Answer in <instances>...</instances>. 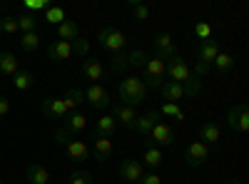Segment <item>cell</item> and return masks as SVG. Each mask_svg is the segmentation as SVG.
I'll return each instance as SVG.
<instances>
[{
	"label": "cell",
	"instance_id": "obj_25",
	"mask_svg": "<svg viewBox=\"0 0 249 184\" xmlns=\"http://www.w3.org/2000/svg\"><path fill=\"white\" fill-rule=\"evenodd\" d=\"M33 85H35V75H33V72H28V70H18V72L13 75V87H15V90L25 92V90H30Z\"/></svg>",
	"mask_w": 249,
	"mask_h": 184
},
{
	"label": "cell",
	"instance_id": "obj_21",
	"mask_svg": "<svg viewBox=\"0 0 249 184\" xmlns=\"http://www.w3.org/2000/svg\"><path fill=\"white\" fill-rule=\"evenodd\" d=\"M25 177H28V182L30 184H50V169L48 167H43V165H30L28 169H25Z\"/></svg>",
	"mask_w": 249,
	"mask_h": 184
},
{
	"label": "cell",
	"instance_id": "obj_31",
	"mask_svg": "<svg viewBox=\"0 0 249 184\" xmlns=\"http://www.w3.org/2000/svg\"><path fill=\"white\" fill-rule=\"evenodd\" d=\"M37 23H40V17H37V15H33V13H23V15L18 17V30H20V33H35Z\"/></svg>",
	"mask_w": 249,
	"mask_h": 184
},
{
	"label": "cell",
	"instance_id": "obj_23",
	"mask_svg": "<svg viewBox=\"0 0 249 184\" xmlns=\"http://www.w3.org/2000/svg\"><path fill=\"white\" fill-rule=\"evenodd\" d=\"M60 100L65 102L68 112H75L77 107H82V105H85V92H82V90H77V87H72V90H68L65 95H62Z\"/></svg>",
	"mask_w": 249,
	"mask_h": 184
},
{
	"label": "cell",
	"instance_id": "obj_2",
	"mask_svg": "<svg viewBox=\"0 0 249 184\" xmlns=\"http://www.w3.org/2000/svg\"><path fill=\"white\" fill-rule=\"evenodd\" d=\"M164 77H167V63L164 60H160V57H147V63H144V67H142V85H144V90H155V87H162V83H164Z\"/></svg>",
	"mask_w": 249,
	"mask_h": 184
},
{
	"label": "cell",
	"instance_id": "obj_5",
	"mask_svg": "<svg viewBox=\"0 0 249 184\" xmlns=\"http://www.w3.org/2000/svg\"><path fill=\"white\" fill-rule=\"evenodd\" d=\"M224 122H227V127H230L232 132H247L249 130V107L244 105V102L230 107Z\"/></svg>",
	"mask_w": 249,
	"mask_h": 184
},
{
	"label": "cell",
	"instance_id": "obj_44",
	"mask_svg": "<svg viewBox=\"0 0 249 184\" xmlns=\"http://www.w3.org/2000/svg\"><path fill=\"white\" fill-rule=\"evenodd\" d=\"M137 184H162V177L157 172H150V174H142Z\"/></svg>",
	"mask_w": 249,
	"mask_h": 184
},
{
	"label": "cell",
	"instance_id": "obj_3",
	"mask_svg": "<svg viewBox=\"0 0 249 184\" xmlns=\"http://www.w3.org/2000/svg\"><path fill=\"white\" fill-rule=\"evenodd\" d=\"M97 43H100V48H105L107 52H122L124 50V45H127V35H124L122 30H117V28H112V25H107V28H102L100 33H97Z\"/></svg>",
	"mask_w": 249,
	"mask_h": 184
},
{
	"label": "cell",
	"instance_id": "obj_49",
	"mask_svg": "<svg viewBox=\"0 0 249 184\" xmlns=\"http://www.w3.org/2000/svg\"><path fill=\"white\" fill-rule=\"evenodd\" d=\"M0 184H3V182H0Z\"/></svg>",
	"mask_w": 249,
	"mask_h": 184
},
{
	"label": "cell",
	"instance_id": "obj_13",
	"mask_svg": "<svg viewBox=\"0 0 249 184\" xmlns=\"http://www.w3.org/2000/svg\"><path fill=\"white\" fill-rule=\"evenodd\" d=\"M112 152H115L112 139H110V137H97V134H95V142H92L90 157H95L97 162H107V159H112Z\"/></svg>",
	"mask_w": 249,
	"mask_h": 184
},
{
	"label": "cell",
	"instance_id": "obj_33",
	"mask_svg": "<svg viewBox=\"0 0 249 184\" xmlns=\"http://www.w3.org/2000/svg\"><path fill=\"white\" fill-rule=\"evenodd\" d=\"M212 65H214L217 72H230V70L234 67V57H232L230 52H219V55L214 57V63H212Z\"/></svg>",
	"mask_w": 249,
	"mask_h": 184
},
{
	"label": "cell",
	"instance_id": "obj_46",
	"mask_svg": "<svg viewBox=\"0 0 249 184\" xmlns=\"http://www.w3.org/2000/svg\"><path fill=\"white\" fill-rule=\"evenodd\" d=\"M10 112V100L5 95H0V117H5Z\"/></svg>",
	"mask_w": 249,
	"mask_h": 184
},
{
	"label": "cell",
	"instance_id": "obj_43",
	"mask_svg": "<svg viewBox=\"0 0 249 184\" xmlns=\"http://www.w3.org/2000/svg\"><path fill=\"white\" fill-rule=\"evenodd\" d=\"M70 139H72V134H70V132H68L65 127H60V130L55 132V142H57V145H62V147H65Z\"/></svg>",
	"mask_w": 249,
	"mask_h": 184
},
{
	"label": "cell",
	"instance_id": "obj_18",
	"mask_svg": "<svg viewBox=\"0 0 249 184\" xmlns=\"http://www.w3.org/2000/svg\"><path fill=\"white\" fill-rule=\"evenodd\" d=\"M65 122V130L72 134V137H77L80 132H85V127H88V117L82 115L80 110H75V112H68V117L62 119Z\"/></svg>",
	"mask_w": 249,
	"mask_h": 184
},
{
	"label": "cell",
	"instance_id": "obj_22",
	"mask_svg": "<svg viewBox=\"0 0 249 184\" xmlns=\"http://www.w3.org/2000/svg\"><path fill=\"white\" fill-rule=\"evenodd\" d=\"M199 142H204V145H217L219 142V137H222V132H219V127L214 125V122H204V125H199Z\"/></svg>",
	"mask_w": 249,
	"mask_h": 184
},
{
	"label": "cell",
	"instance_id": "obj_29",
	"mask_svg": "<svg viewBox=\"0 0 249 184\" xmlns=\"http://www.w3.org/2000/svg\"><path fill=\"white\" fill-rule=\"evenodd\" d=\"M43 20H45L48 25H62V23L68 20V13L62 10V8H57V5H50V8L45 10Z\"/></svg>",
	"mask_w": 249,
	"mask_h": 184
},
{
	"label": "cell",
	"instance_id": "obj_34",
	"mask_svg": "<svg viewBox=\"0 0 249 184\" xmlns=\"http://www.w3.org/2000/svg\"><path fill=\"white\" fill-rule=\"evenodd\" d=\"M37 45H40V35H37V30H35V33H23V37H20V48H23L25 52H35Z\"/></svg>",
	"mask_w": 249,
	"mask_h": 184
},
{
	"label": "cell",
	"instance_id": "obj_6",
	"mask_svg": "<svg viewBox=\"0 0 249 184\" xmlns=\"http://www.w3.org/2000/svg\"><path fill=\"white\" fill-rule=\"evenodd\" d=\"M167 77L172 80V83H177V85H184L187 80L192 77V67L187 65V60H184V57L175 55V57L167 60Z\"/></svg>",
	"mask_w": 249,
	"mask_h": 184
},
{
	"label": "cell",
	"instance_id": "obj_30",
	"mask_svg": "<svg viewBox=\"0 0 249 184\" xmlns=\"http://www.w3.org/2000/svg\"><path fill=\"white\" fill-rule=\"evenodd\" d=\"M144 165H147V167H160L162 165V162H164V157H162V152H160V147H155V145H150V142H147V150H144Z\"/></svg>",
	"mask_w": 249,
	"mask_h": 184
},
{
	"label": "cell",
	"instance_id": "obj_38",
	"mask_svg": "<svg viewBox=\"0 0 249 184\" xmlns=\"http://www.w3.org/2000/svg\"><path fill=\"white\" fill-rule=\"evenodd\" d=\"M195 37L199 40V43H202V40H210V37H212V28H210V23H207V20H199V23L195 25Z\"/></svg>",
	"mask_w": 249,
	"mask_h": 184
},
{
	"label": "cell",
	"instance_id": "obj_35",
	"mask_svg": "<svg viewBox=\"0 0 249 184\" xmlns=\"http://www.w3.org/2000/svg\"><path fill=\"white\" fill-rule=\"evenodd\" d=\"M127 63H130V67L142 70V67H144V63H147V52H144L142 48H135V50L127 55Z\"/></svg>",
	"mask_w": 249,
	"mask_h": 184
},
{
	"label": "cell",
	"instance_id": "obj_15",
	"mask_svg": "<svg viewBox=\"0 0 249 184\" xmlns=\"http://www.w3.org/2000/svg\"><path fill=\"white\" fill-rule=\"evenodd\" d=\"M48 57L53 63H65V60L72 57V45L65 43V40H53L48 45Z\"/></svg>",
	"mask_w": 249,
	"mask_h": 184
},
{
	"label": "cell",
	"instance_id": "obj_17",
	"mask_svg": "<svg viewBox=\"0 0 249 184\" xmlns=\"http://www.w3.org/2000/svg\"><path fill=\"white\" fill-rule=\"evenodd\" d=\"M65 152H68V157L72 162H88L90 159V147L82 139H77V137H72L68 145H65Z\"/></svg>",
	"mask_w": 249,
	"mask_h": 184
},
{
	"label": "cell",
	"instance_id": "obj_7",
	"mask_svg": "<svg viewBox=\"0 0 249 184\" xmlns=\"http://www.w3.org/2000/svg\"><path fill=\"white\" fill-rule=\"evenodd\" d=\"M82 92H85V102H88L92 110H107L110 102H112V95L102 87L100 83L97 85H90L88 90H82Z\"/></svg>",
	"mask_w": 249,
	"mask_h": 184
},
{
	"label": "cell",
	"instance_id": "obj_10",
	"mask_svg": "<svg viewBox=\"0 0 249 184\" xmlns=\"http://www.w3.org/2000/svg\"><path fill=\"white\" fill-rule=\"evenodd\" d=\"M150 145H155V147H167V145H172L175 142V130L170 127V125H164V122H157V125L152 127V132H150Z\"/></svg>",
	"mask_w": 249,
	"mask_h": 184
},
{
	"label": "cell",
	"instance_id": "obj_41",
	"mask_svg": "<svg viewBox=\"0 0 249 184\" xmlns=\"http://www.w3.org/2000/svg\"><path fill=\"white\" fill-rule=\"evenodd\" d=\"M68 184H92V174L90 172H72L68 177Z\"/></svg>",
	"mask_w": 249,
	"mask_h": 184
},
{
	"label": "cell",
	"instance_id": "obj_36",
	"mask_svg": "<svg viewBox=\"0 0 249 184\" xmlns=\"http://www.w3.org/2000/svg\"><path fill=\"white\" fill-rule=\"evenodd\" d=\"M72 55H77V57H88V52H90V40H85V37H75L72 40Z\"/></svg>",
	"mask_w": 249,
	"mask_h": 184
},
{
	"label": "cell",
	"instance_id": "obj_26",
	"mask_svg": "<svg viewBox=\"0 0 249 184\" xmlns=\"http://www.w3.org/2000/svg\"><path fill=\"white\" fill-rule=\"evenodd\" d=\"M77 35H80V30H77V23H75V20H65L62 25H57V40L72 43Z\"/></svg>",
	"mask_w": 249,
	"mask_h": 184
},
{
	"label": "cell",
	"instance_id": "obj_1",
	"mask_svg": "<svg viewBox=\"0 0 249 184\" xmlns=\"http://www.w3.org/2000/svg\"><path fill=\"white\" fill-rule=\"evenodd\" d=\"M117 95L122 100V105H130V107H137L144 102L147 97V90H144L142 80L140 77H132V75H124L117 85Z\"/></svg>",
	"mask_w": 249,
	"mask_h": 184
},
{
	"label": "cell",
	"instance_id": "obj_42",
	"mask_svg": "<svg viewBox=\"0 0 249 184\" xmlns=\"http://www.w3.org/2000/svg\"><path fill=\"white\" fill-rule=\"evenodd\" d=\"M0 23H3V35H15V33H20V30H18V17H13V15L3 17Z\"/></svg>",
	"mask_w": 249,
	"mask_h": 184
},
{
	"label": "cell",
	"instance_id": "obj_39",
	"mask_svg": "<svg viewBox=\"0 0 249 184\" xmlns=\"http://www.w3.org/2000/svg\"><path fill=\"white\" fill-rule=\"evenodd\" d=\"M50 8V3L48 0H25V13H33V15H37L40 10H48Z\"/></svg>",
	"mask_w": 249,
	"mask_h": 184
},
{
	"label": "cell",
	"instance_id": "obj_37",
	"mask_svg": "<svg viewBox=\"0 0 249 184\" xmlns=\"http://www.w3.org/2000/svg\"><path fill=\"white\" fill-rule=\"evenodd\" d=\"M182 90H184V97H197L199 90H202V80H197V77L192 75V77L182 85Z\"/></svg>",
	"mask_w": 249,
	"mask_h": 184
},
{
	"label": "cell",
	"instance_id": "obj_24",
	"mask_svg": "<svg viewBox=\"0 0 249 184\" xmlns=\"http://www.w3.org/2000/svg\"><path fill=\"white\" fill-rule=\"evenodd\" d=\"M115 117L112 115H102L97 122H95V134L97 137H110L112 139V134H115Z\"/></svg>",
	"mask_w": 249,
	"mask_h": 184
},
{
	"label": "cell",
	"instance_id": "obj_16",
	"mask_svg": "<svg viewBox=\"0 0 249 184\" xmlns=\"http://www.w3.org/2000/svg\"><path fill=\"white\" fill-rule=\"evenodd\" d=\"M112 117H115V122H120L124 130H135V119H137L135 107L122 105V102H120V105H115V110H112Z\"/></svg>",
	"mask_w": 249,
	"mask_h": 184
},
{
	"label": "cell",
	"instance_id": "obj_8",
	"mask_svg": "<svg viewBox=\"0 0 249 184\" xmlns=\"http://www.w3.org/2000/svg\"><path fill=\"white\" fill-rule=\"evenodd\" d=\"M152 45H155V57L164 60V63H167L170 57L177 55L175 37H172L170 33H160V35H155V37H152Z\"/></svg>",
	"mask_w": 249,
	"mask_h": 184
},
{
	"label": "cell",
	"instance_id": "obj_45",
	"mask_svg": "<svg viewBox=\"0 0 249 184\" xmlns=\"http://www.w3.org/2000/svg\"><path fill=\"white\" fill-rule=\"evenodd\" d=\"M192 75H195L197 80L207 77V75H210V65H202V63H195V70H192Z\"/></svg>",
	"mask_w": 249,
	"mask_h": 184
},
{
	"label": "cell",
	"instance_id": "obj_4",
	"mask_svg": "<svg viewBox=\"0 0 249 184\" xmlns=\"http://www.w3.org/2000/svg\"><path fill=\"white\" fill-rule=\"evenodd\" d=\"M207 159H210V145H204L199 139H195L192 145H187L182 152V162L187 167H202Z\"/></svg>",
	"mask_w": 249,
	"mask_h": 184
},
{
	"label": "cell",
	"instance_id": "obj_19",
	"mask_svg": "<svg viewBox=\"0 0 249 184\" xmlns=\"http://www.w3.org/2000/svg\"><path fill=\"white\" fill-rule=\"evenodd\" d=\"M82 75H85L88 80H92V85H97V80L105 77V67H102V63H97V60L85 57L82 60Z\"/></svg>",
	"mask_w": 249,
	"mask_h": 184
},
{
	"label": "cell",
	"instance_id": "obj_12",
	"mask_svg": "<svg viewBox=\"0 0 249 184\" xmlns=\"http://www.w3.org/2000/svg\"><path fill=\"white\" fill-rule=\"evenodd\" d=\"M219 52H222V50H219V43H217V40H212V37H210V40H202L199 48H197V63L212 67L214 57H217Z\"/></svg>",
	"mask_w": 249,
	"mask_h": 184
},
{
	"label": "cell",
	"instance_id": "obj_48",
	"mask_svg": "<svg viewBox=\"0 0 249 184\" xmlns=\"http://www.w3.org/2000/svg\"><path fill=\"white\" fill-rule=\"evenodd\" d=\"M230 184H239V182H230Z\"/></svg>",
	"mask_w": 249,
	"mask_h": 184
},
{
	"label": "cell",
	"instance_id": "obj_28",
	"mask_svg": "<svg viewBox=\"0 0 249 184\" xmlns=\"http://www.w3.org/2000/svg\"><path fill=\"white\" fill-rule=\"evenodd\" d=\"M110 70H112V75H117V77H124V72L130 70V63H127V55H124V50H122V52H115V55H112Z\"/></svg>",
	"mask_w": 249,
	"mask_h": 184
},
{
	"label": "cell",
	"instance_id": "obj_47",
	"mask_svg": "<svg viewBox=\"0 0 249 184\" xmlns=\"http://www.w3.org/2000/svg\"><path fill=\"white\" fill-rule=\"evenodd\" d=\"M0 35H3V23H0Z\"/></svg>",
	"mask_w": 249,
	"mask_h": 184
},
{
	"label": "cell",
	"instance_id": "obj_14",
	"mask_svg": "<svg viewBox=\"0 0 249 184\" xmlns=\"http://www.w3.org/2000/svg\"><path fill=\"white\" fill-rule=\"evenodd\" d=\"M160 117H162V115H160L157 110H150V112H144V115H137V119H135V132H137L140 137H150V132H152V127L157 125Z\"/></svg>",
	"mask_w": 249,
	"mask_h": 184
},
{
	"label": "cell",
	"instance_id": "obj_40",
	"mask_svg": "<svg viewBox=\"0 0 249 184\" xmlns=\"http://www.w3.org/2000/svg\"><path fill=\"white\" fill-rule=\"evenodd\" d=\"M130 8L135 10V17H137V20H147V17H150V5L140 3V0H132Z\"/></svg>",
	"mask_w": 249,
	"mask_h": 184
},
{
	"label": "cell",
	"instance_id": "obj_9",
	"mask_svg": "<svg viewBox=\"0 0 249 184\" xmlns=\"http://www.w3.org/2000/svg\"><path fill=\"white\" fill-rule=\"evenodd\" d=\"M117 174H120V179H124L127 184H137L140 177L144 174L142 162H137V159H122L120 167H117Z\"/></svg>",
	"mask_w": 249,
	"mask_h": 184
},
{
	"label": "cell",
	"instance_id": "obj_32",
	"mask_svg": "<svg viewBox=\"0 0 249 184\" xmlns=\"http://www.w3.org/2000/svg\"><path fill=\"white\" fill-rule=\"evenodd\" d=\"M157 112L164 115V117H172V119H177V122H184V112L179 110V105H175V102H162Z\"/></svg>",
	"mask_w": 249,
	"mask_h": 184
},
{
	"label": "cell",
	"instance_id": "obj_11",
	"mask_svg": "<svg viewBox=\"0 0 249 184\" xmlns=\"http://www.w3.org/2000/svg\"><path fill=\"white\" fill-rule=\"evenodd\" d=\"M43 115L48 119L62 122L68 117V107H65V102H62L60 97H48V100H43Z\"/></svg>",
	"mask_w": 249,
	"mask_h": 184
},
{
	"label": "cell",
	"instance_id": "obj_20",
	"mask_svg": "<svg viewBox=\"0 0 249 184\" xmlns=\"http://www.w3.org/2000/svg\"><path fill=\"white\" fill-rule=\"evenodd\" d=\"M160 95H162L164 102H175V105H177V102L184 97V90H182V85L172 83V80H164L162 87H160Z\"/></svg>",
	"mask_w": 249,
	"mask_h": 184
},
{
	"label": "cell",
	"instance_id": "obj_27",
	"mask_svg": "<svg viewBox=\"0 0 249 184\" xmlns=\"http://www.w3.org/2000/svg\"><path fill=\"white\" fill-rule=\"evenodd\" d=\"M18 70H20V67H18V60H15V55H13V52H0V75H8V77H13Z\"/></svg>",
	"mask_w": 249,
	"mask_h": 184
}]
</instances>
